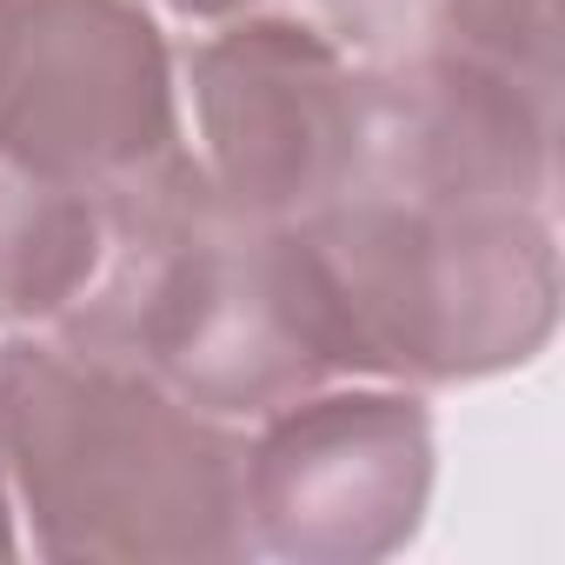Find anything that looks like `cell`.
Instances as JSON below:
<instances>
[{
    "mask_svg": "<svg viewBox=\"0 0 565 565\" xmlns=\"http://www.w3.org/2000/svg\"><path fill=\"white\" fill-rule=\"evenodd\" d=\"M61 340L200 413H279L340 373L300 233L233 206L186 147L107 200V253Z\"/></svg>",
    "mask_w": 565,
    "mask_h": 565,
    "instance_id": "obj_1",
    "label": "cell"
},
{
    "mask_svg": "<svg viewBox=\"0 0 565 565\" xmlns=\"http://www.w3.org/2000/svg\"><path fill=\"white\" fill-rule=\"evenodd\" d=\"M294 233L340 373L446 386L519 366L552 340V206L366 160Z\"/></svg>",
    "mask_w": 565,
    "mask_h": 565,
    "instance_id": "obj_2",
    "label": "cell"
},
{
    "mask_svg": "<svg viewBox=\"0 0 565 565\" xmlns=\"http://www.w3.org/2000/svg\"><path fill=\"white\" fill-rule=\"evenodd\" d=\"M0 466L47 558H239L246 446L140 366L87 347H0Z\"/></svg>",
    "mask_w": 565,
    "mask_h": 565,
    "instance_id": "obj_3",
    "label": "cell"
},
{
    "mask_svg": "<svg viewBox=\"0 0 565 565\" xmlns=\"http://www.w3.org/2000/svg\"><path fill=\"white\" fill-rule=\"evenodd\" d=\"M173 153V67L140 0H0V160L107 206Z\"/></svg>",
    "mask_w": 565,
    "mask_h": 565,
    "instance_id": "obj_4",
    "label": "cell"
},
{
    "mask_svg": "<svg viewBox=\"0 0 565 565\" xmlns=\"http://www.w3.org/2000/svg\"><path fill=\"white\" fill-rule=\"evenodd\" d=\"M193 114L213 186L253 220L320 213L366 160L373 74L300 21H246L193 54Z\"/></svg>",
    "mask_w": 565,
    "mask_h": 565,
    "instance_id": "obj_5",
    "label": "cell"
},
{
    "mask_svg": "<svg viewBox=\"0 0 565 565\" xmlns=\"http://www.w3.org/2000/svg\"><path fill=\"white\" fill-rule=\"evenodd\" d=\"M433 426L393 393L287 399L246 452V532L300 565H366L419 532Z\"/></svg>",
    "mask_w": 565,
    "mask_h": 565,
    "instance_id": "obj_6",
    "label": "cell"
},
{
    "mask_svg": "<svg viewBox=\"0 0 565 565\" xmlns=\"http://www.w3.org/2000/svg\"><path fill=\"white\" fill-rule=\"evenodd\" d=\"M107 253V206L0 160V320H61Z\"/></svg>",
    "mask_w": 565,
    "mask_h": 565,
    "instance_id": "obj_7",
    "label": "cell"
},
{
    "mask_svg": "<svg viewBox=\"0 0 565 565\" xmlns=\"http://www.w3.org/2000/svg\"><path fill=\"white\" fill-rule=\"evenodd\" d=\"M160 8H173V14H186V21H220V14L253 8V0H160Z\"/></svg>",
    "mask_w": 565,
    "mask_h": 565,
    "instance_id": "obj_8",
    "label": "cell"
},
{
    "mask_svg": "<svg viewBox=\"0 0 565 565\" xmlns=\"http://www.w3.org/2000/svg\"><path fill=\"white\" fill-rule=\"evenodd\" d=\"M0 552H14V532H8V499H0Z\"/></svg>",
    "mask_w": 565,
    "mask_h": 565,
    "instance_id": "obj_9",
    "label": "cell"
}]
</instances>
